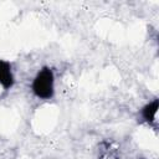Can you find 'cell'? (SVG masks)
I'll use <instances>...</instances> for the list:
<instances>
[{"mask_svg":"<svg viewBox=\"0 0 159 159\" xmlns=\"http://www.w3.org/2000/svg\"><path fill=\"white\" fill-rule=\"evenodd\" d=\"M14 84V75L11 65L7 61L0 60V86L4 89H10Z\"/></svg>","mask_w":159,"mask_h":159,"instance_id":"3957f363","label":"cell"},{"mask_svg":"<svg viewBox=\"0 0 159 159\" xmlns=\"http://www.w3.org/2000/svg\"><path fill=\"white\" fill-rule=\"evenodd\" d=\"M98 159H120L119 147L111 139L102 140L98 145Z\"/></svg>","mask_w":159,"mask_h":159,"instance_id":"7a4b0ae2","label":"cell"},{"mask_svg":"<svg viewBox=\"0 0 159 159\" xmlns=\"http://www.w3.org/2000/svg\"><path fill=\"white\" fill-rule=\"evenodd\" d=\"M157 112H158V99L155 98L153 102H150V103H148L147 106L143 107V109H142V116H143V118L145 119V122L153 123V122L155 120Z\"/></svg>","mask_w":159,"mask_h":159,"instance_id":"277c9868","label":"cell"},{"mask_svg":"<svg viewBox=\"0 0 159 159\" xmlns=\"http://www.w3.org/2000/svg\"><path fill=\"white\" fill-rule=\"evenodd\" d=\"M32 91L35 96L41 99L52 98L55 92V77L51 68L43 67L39 71L32 82Z\"/></svg>","mask_w":159,"mask_h":159,"instance_id":"6da1fadb","label":"cell"}]
</instances>
